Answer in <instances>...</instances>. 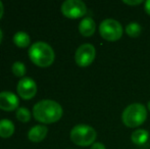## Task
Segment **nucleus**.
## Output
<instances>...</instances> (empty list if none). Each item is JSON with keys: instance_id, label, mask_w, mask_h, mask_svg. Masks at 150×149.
I'll return each instance as SVG.
<instances>
[{"instance_id": "1", "label": "nucleus", "mask_w": 150, "mask_h": 149, "mask_svg": "<svg viewBox=\"0 0 150 149\" xmlns=\"http://www.w3.org/2000/svg\"><path fill=\"white\" fill-rule=\"evenodd\" d=\"M62 107L54 100H41L35 104L33 114L37 121L44 124H53L59 121L62 117Z\"/></svg>"}, {"instance_id": "2", "label": "nucleus", "mask_w": 150, "mask_h": 149, "mask_svg": "<svg viewBox=\"0 0 150 149\" xmlns=\"http://www.w3.org/2000/svg\"><path fill=\"white\" fill-rule=\"evenodd\" d=\"M29 57L36 66L40 68H47L53 64L55 53L51 46L45 42H36L29 49Z\"/></svg>"}, {"instance_id": "3", "label": "nucleus", "mask_w": 150, "mask_h": 149, "mask_svg": "<svg viewBox=\"0 0 150 149\" xmlns=\"http://www.w3.org/2000/svg\"><path fill=\"white\" fill-rule=\"evenodd\" d=\"M147 119V109L142 103H132L128 105L122 114V121L129 128H137L144 124Z\"/></svg>"}, {"instance_id": "4", "label": "nucleus", "mask_w": 150, "mask_h": 149, "mask_svg": "<svg viewBox=\"0 0 150 149\" xmlns=\"http://www.w3.org/2000/svg\"><path fill=\"white\" fill-rule=\"evenodd\" d=\"M71 140L79 146H90L94 144L97 133L88 125H77L71 131Z\"/></svg>"}, {"instance_id": "5", "label": "nucleus", "mask_w": 150, "mask_h": 149, "mask_svg": "<svg viewBox=\"0 0 150 149\" xmlns=\"http://www.w3.org/2000/svg\"><path fill=\"white\" fill-rule=\"evenodd\" d=\"M99 33L104 40L115 42L122 38L124 29L120 22L112 18H106L99 26Z\"/></svg>"}, {"instance_id": "6", "label": "nucleus", "mask_w": 150, "mask_h": 149, "mask_svg": "<svg viewBox=\"0 0 150 149\" xmlns=\"http://www.w3.org/2000/svg\"><path fill=\"white\" fill-rule=\"evenodd\" d=\"M61 12L67 18H80L87 12V6L81 0H67L61 5Z\"/></svg>"}, {"instance_id": "7", "label": "nucleus", "mask_w": 150, "mask_h": 149, "mask_svg": "<svg viewBox=\"0 0 150 149\" xmlns=\"http://www.w3.org/2000/svg\"><path fill=\"white\" fill-rule=\"evenodd\" d=\"M96 56V50L92 44L86 43L81 45L77 49L75 54L76 64L81 68L89 66L95 59Z\"/></svg>"}, {"instance_id": "8", "label": "nucleus", "mask_w": 150, "mask_h": 149, "mask_svg": "<svg viewBox=\"0 0 150 149\" xmlns=\"http://www.w3.org/2000/svg\"><path fill=\"white\" fill-rule=\"evenodd\" d=\"M18 93L23 99H32L37 93V85L31 78H23L18 84Z\"/></svg>"}, {"instance_id": "9", "label": "nucleus", "mask_w": 150, "mask_h": 149, "mask_svg": "<svg viewBox=\"0 0 150 149\" xmlns=\"http://www.w3.org/2000/svg\"><path fill=\"white\" fill-rule=\"evenodd\" d=\"M20 105V100L14 93L9 91L0 92V109L12 112Z\"/></svg>"}, {"instance_id": "10", "label": "nucleus", "mask_w": 150, "mask_h": 149, "mask_svg": "<svg viewBox=\"0 0 150 149\" xmlns=\"http://www.w3.org/2000/svg\"><path fill=\"white\" fill-rule=\"evenodd\" d=\"M95 30H96V24L93 20V18H90V16L84 18L79 25V31L82 36L84 37L92 36L95 33Z\"/></svg>"}, {"instance_id": "11", "label": "nucleus", "mask_w": 150, "mask_h": 149, "mask_svg": "<svg viewBox=\"0 0 150 149\" xmlns=\"http://www.w3.org/2000/svg\"><path fill=\"white\" fill-rule=\"evenodd\" d=\"M47 133H48V129L45 126L37 125L29 131L28 138L32 142H41L43 139H45Z\"/></svg>"}, {"instance_id": "12", "label": "nucleus", "mask_w": 150, "mask_h": 149, "mask_svg": "<svg viewBox=\"0 0 150 149\" xmlns=\"http://www.w3.org/2000/svg\"><path fill=\"white\" fill-rule=\"evenodd\" d=\"M149 134L146 130L144 129H138L134 131L131 135V140L134 144L138 146H142L148 141Z\"/></svg>"}, {"instance_id": "13", "label": "nucleus", "mask_w": 150, "mask_h": 149, "mask_svg": "<svg viewBox=\"0 0 150 149\" xmlns=\"http://www.w3.org/2000/svg\"><path fill=\"white\" fill-rule=\"evenodd\" d=\"M14 133V125L9 119L0 121V137L9 138Z\"/></svg>"}, {"instance_id": "14", "label": "nucleus", "mask_w": 150, "mask_h": 149, "mask_svg": "<svg viewBox=\"0 0 150 149\" xmlns=\"http://www.w3.org/2000/svg\"><path fill=\"white\" fill-rule=\"evenodd\" d=\"M13 43L16 44L18 47L21 48H26L30 45L31 43V38L27 34L26 32H18L14 34L13 36Z\"/></svg>"}, {"instance_id": "15", "label": "nucleus", "mask_w": 150, "mask_h": 149, "mask_svg": "<svg viewBox=\"0 0 150 149\" xmlns=\"http://www.w3.org/2000/svg\"><path fill=\"white\" fill-rule=\"evenodd\" d=\"M141 32H142V27H141V25L139 24V23L132 22L127 25V27H126L127 35L132 38L139 37L141 35Z\"/></svg>"}, {"instance_id": "16", "label": "nucleus", "mask_w": 150, "mask_h": 149, "mask_svg": "<svg viewBox=\"0 0 150 149\" xmlns=\"http://www.w3.org/2000/svg\"><path fill=\"white\" fill-rule=\"evenodd\" d=\"M16 119L22 123H28L31 119V112H29L28 108L20 107L16 110Z\"/></svg>"}, {"instance_id": "17", "label": "nucleus", "mask_w": 150, "mask_h": 149, "mask_svg": "<svg viewBox=\"0 0 150 149\" xmlns=\"http://www.w3.org/2000/svg\"><path fill=\"white\" fill-rule=\"evenodd\" d=\"M11 71H12V74H13L16 77H23L26 74V66L23 62H20V61H16L12 64V68H11Z\"/></svg>"}, {"instance_id": "18", "label": "nucleus", "mask_w": 150, "mask_h": 149, "mask_svg": "<svg viewBox=\"0 0 150 149\" xmlns=\"http://www.w3.org/2000/svg\"><path fill=\"white\" fill-rule=\"evenodd\" d=\"M124 2L125 4H128V5H133V6H135V5H139V4H141L142 3V0H137V1H130V0H124Z\"/></svg>"}, {"instance_id": "19", "label": "nucleus", "mask_w": 150, "mask_h": 149, "mask_svg": "<svg viewBox=\"0 0 150 149\" xmlns=\"http://www.w3.org/2000/svg\"><path fill=\"white\" fill-rule=\"evenodd\" d=\"M91 149H106L104 146V144L100 143V142H96L91 146Z\"/></svg>"}, {"instance_id": "20", "label": "nucleus", "mask_w": 150, "mask_h": 149, "mask_svg": "<svg viewBox=\"0 0 150 149\" xmlns=\"http://www.w3.org/2000/svg\"><path fill=\"white\" fill-rule=\"evenodd\" d=\"M145 11L150 16V0H147V1L145 2Z\"/></svg>"}, {"instance_id": "21", "label": "nucleus", "mask_w": 150, "mask_h": 149, "mask_svg": "<svg viewBox=\"0 0 150 149\" xmlns=\"http://www.w3.org/2000/svg\"><path fill=\"white\" fill-rule=\"evenodd\" d=\"M3 12H4L3 4H2V2L0 1V18H2V16H3Z\"/></svg>"}, {"instance_id": "22", "label": "nucleus", "mask_w": 150, "mask_h": 149, "mask_svg": "<svg viewBox=\"0 0 150 149\" xmlns=\"http://www.w3.org/2000/svg\"><path fill=\"white\" fill-rule=\"evenodd\" d=\"M2 38H3V34H2V31L0 30V43H1V41H2Z\"/></svg>"}, {"instance_id": "23", "label": "nucleus", "mask_w": 150, "mask_h": 149, "mask_svg": "<svg viewBox=\"0 0 150 149\" xmlns=\"http://www.w3.org/2000/svg\"><path fill=\"white\" fill-rule=\"evenodd\" d=\"M147 106H148V108H149V110H150V101L148 102V105H147Z\"/></svg>"}]
</instances>
